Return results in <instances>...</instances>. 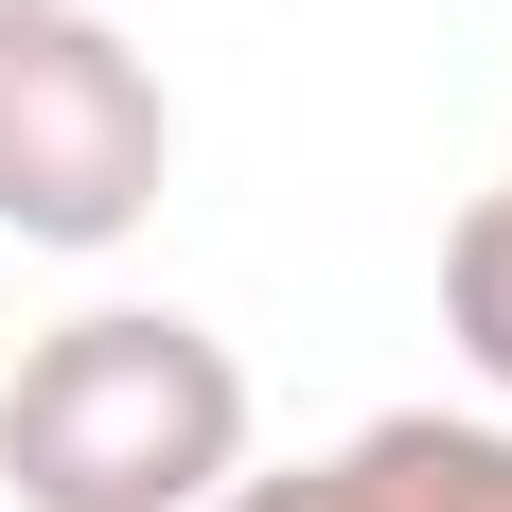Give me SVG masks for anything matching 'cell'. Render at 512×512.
<instances>
[{"label": "cell", "mask_w": 512, "mask_h": 512, "mask_svg": "<svg viewBox=\"0 0 512 512\" xmlns=\"http://www.w3.org/2000/svg\"><path fill=\"white\" fill-rule=\"evenodd\" d=\"M248 477V371L177 301L53 318L0 389V495L18 512H212Z\"/></svg>", "instance_id": "1"}, {"label": "cell", "mask_w": 512, "mask_h": 512, "mask_svg": "<svg viewBox=\"0 0 512 512\" xmlns=\"http://www.w3.org/2000/svg\"><path fill=\"white\" fill-rule=\"evenodd\" d=\"M177 177V89L89 0H0V230L18 248H124Z\"/></svg>", "instance_id": "2"}, {"label": "cell", "mask_w": 512, "mask_h": 512, "mask_svg": "<svg viewBox=\"0 0 512 512\" xmlns=\"http://www.w3.org/2000/svg\"><path fill=\"white\" fill-rule=\"evenodd\" d=\"M336 460H354V512H512V424H460V407H389Z\"/></svg>", "instance_id": "3"}, {"label": "cell", "mask_w": 512, "mask_h": 512, "mask_svg": "<svg viewBox=\"0 0 512 512\" xmlns=\"http://www.w3.org/2000/svg\"><path fill=\"white\" fill-rule=\"evenodd\" d=\"M442 336H460V371L477 389H512V177L442 230Z\"/></svg>", "instance_id": "4"}, {"label": "cell", "mask_w": 512, "mask_h": 512, "mask_svg": "<svg viewBox=\"0 0 512 512\" xmlns=\"http://www.w3.org/2000/svg\"><path fill=\"white\" fill-rule=\"evenodd\" d=\"M212 512H354V460H283V477H230Z\"/></svg>", "instance_id": "5"}]
</instances>
